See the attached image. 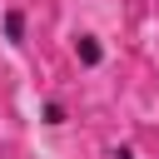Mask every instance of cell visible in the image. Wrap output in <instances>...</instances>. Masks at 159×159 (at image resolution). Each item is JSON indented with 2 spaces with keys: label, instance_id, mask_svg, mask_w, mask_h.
Listing matches in <instances>:
<instances>
[{
  "label": "cell",
  "instance_id": "cell-2",
  "mask_svg": "<svg viewBox=\"0 0 159 159\" xmlns=\"http://www.w3.org/2000/svg\"><path fill=\"white\" fill-rule=\"evenodd\" d=\"M0 40L10 45V50H25L30 45V10L25 5H0Z\"/></svg>",
  "mask_w": 159,
  "mask_h": 159
},
{
  "label": "cell",
  "instance_id": "cell-4",
  "mask_svg": "<svg viewBox=\"0 0 159 159\" xmlns=\"http://www.w3.org/2000/svg\"><path fill=\"white\" fill-rule=\"evenodd\" d=\"M109 159H139V149H134V144H114V149H109Z\"/></svg>",
  "mask_w": 159,
  "mask_h": 159
},
{
  "label": "cell",
  "instance_id": "cell-3",
  "mask_svg": "<svg viewBox=\"0 0 159 159\" xmlns=\"http://www.w3.org/2000/svg\"><path fill=\"white\" fill-rule=\"evenodd\" d=\"M35 114H40L45 129H65V124H70V104H65L60 94H45V99L35 104Z\"/></svg>",
  "mask_w": 159,
  "mask_h": 159
},
{
  "label": "cell",
  "instance_id": "cell-1",
  "mask_svg": "<svg viewBox=\"0 0 159 159\" xmlns=\"http://www.w3.org/2000/svg\"><path fill=\"white\" fill-rule=\"evenodd\" d=\"M70 60H75L84 75H99V70L109 65V40H104L99 30H89V25H80V30H70Z\"/></svg>",
  "mask_w": 159,
  "mask_h": 159
}]
</instances>
